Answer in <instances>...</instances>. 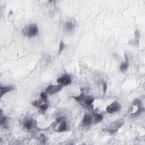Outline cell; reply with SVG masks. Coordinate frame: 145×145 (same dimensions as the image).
I'll use <instances>...</instances> for the list:
<instances>
[{"instance_id": "1", "label": "cell", "mask_w": 145, "mask_h": 145, "mask_svg": "<svg viewBox=\"0 0 145 145\" xmlns=\"http://www.w3.org/2000/svg\"><path fill=\"white\" fill-rule=\"evenodd\" d=\"M22 33L24 35L29 38L36 36L39 33V30L36 24H31L26 26L22 30Z\"/></svg>"}, {"instance_id": "14", "label": "cell", "mask_w": 145, "mask_h": 145, "mask_svg": "<svg viewBox=\"0 0 145 145\" xmlns=\"http://www.w3.org/2000/svg\"><path fill=\"white\" fill-rule=\"evenodd\" d=\"M103 119V116L101 115V114H99L98 113H94V120L95 123H100L101 121H102Z\"/></svg>"}, {"instance_id": "6", "label": "cell", "mask_w": 145, "mask_h": 145, "mask_svg": "<svg viewBox=\"0 0 145 145\" xmlns=\"http://www.w3.org/2000/svg\"><path fill=\"white\" fill-rule=\"evenodd\" d=\"M93 121V118L90 115H85L83 120L82 124L84 126H87L90 125Z\"/></svg>"}, {"instance_id": "10", "label": "cell", "mask_w": 145, "mask_h": 145, "mask_svg": "<svg viewBox=\"0 0 145 145\" xmlns=\"http://www.w3.org/2000/svg\"><path fill=\"white\" fill-rule=\"evenodd\" d=\"M75 27V24L72 22H68L66 24V28L68 31H72Z\"/></svg>"}, {"instance_id": "17", "label": "cell", "mask_w": 145, "mask_h": 145, "mask_svg": "<svg viewBox=\"0 0 145 145\" xmlns=\"http://www.w3.org/2000/svg\"><path fill=\"white\" fill-rule=\"evenodd\" d=\"M41 110H42L43 111H45L48 108V105L46 103L44 104H41L40 106H39Z\"/></svg>"}, {"instance_id": "5", "label": "cell", "mask_w": 145, "mask_h": 145, "mask_svg": "<svg viewBox=\"0 0 145 145\" xmlns=\"http://www.w3.org/2000/svg\"><path fill=\"white\" fill-rule=\"evenodd\" d=\"M57 82L61 86H66L71 83L72 79L69 75H65L58 78Z\"/></svg>"}, {"instance_id": "2", "label": "cell", "mask_w": 145, "mask_h": 145, "mask_svg": "<svg viewBox=\"0 0 145 145\" xmlns=\"http://www.w3.org/2000/svg\"><path fill=\"white\" fill-rule=\"evenodd\" d=\"M124 124V121L123 120L119 119L116 120L115 121L113 122V123L110 125L107 130L111 133H115L117 132L119 128H121V126H123Z\"/></svg>"}, {"instance_id": "15", "label": "cell", "mask_w": 145, "mask_h": 145, "mask_svg": "<svg viewBox=\"0 0 145 145\" xmlns=\"http://www.w3.org/2000/svg\"><path fill=\"white\" fill-rule=\"evenodd\" d=\"M84 97V95L83 93H81V94H80L79 96H73V97H72V98L75 99L76 101H82Z\"/></svg>"}, {"instance_id": "11", "label": "cell", "mask_w": 145, "mask_h": 145, "mask_svg": "<svg viewBox=\"0 0 145 145\" xmlns=\"http://www.w3.org/2000/svg\"><path fill=\"white\" fill-rule=\"evenodd\" d=\"M7 117H3V116H2V111H1V118H0V124H1V126L3 125V126L5 128H7Z\"/></svg>"}, {"instance_id": "18", "label": "cell", "mask_w": 145, "mask_h": 145, "mask_svg": "<svg viewBox=\"0 0 145 145\" xmlns=\"http://www.w3.org/2000/svg\"><path fill=\"white\" fill-rule=\"evenodd\" d=\"M64 48H65V44H64L63 41H61V42H60V45H59L60 52H61L63 50V49H64Z\"/></svg>"}, {"instance_id": "3", "label": "cell", "mask_w": 145, "mask_h": 145, "mask_svg": "<svg viewBox=\"0 0 145 145\" xmlns=\"http://www.w3.org/2000/svg\"><path fill=\"white\" fill-rule=\"evenodd\" d=\"M121 107V104L119 102L115 101L112 103L110 105H108L106 108V111L109 113H112L120 111Z\"/></svg>"}, {"instance_id": "7", "label": "cell", "mask_w": 145, "mask_h": 145, "mask_svg": "<svg viewBox=\"0 0 145 145\" xmlns=\"http://www.w3.org/2000/svg\"><path fill=\"white\" fill-rule=\"evenodd\" d=\"M14 89V87L13 86H6V87H2L1 86L0 87V91H1V98H2L4 95L6 93L9 92L13 90Z\"/></svg>"}, {"instance_id": "12", "label": "cell", "mask_w": 145, "mask_h": 145, "mask_svg": "<svg viewBox=\"0 0 145 145\" xmlns=\"http://www.w3.org/2000/svg\"><path fill=\"white\" fill-rule=\"evenodd\" d=\"M66 130H67V124H66V122L64 120L60 123V125L59 127L58 131L59 132H63L66 131Z\"/></svg>"}, {"instance_id": "9", "label": "cell", "mask_w": 145, "mask_h": 145, "mask_svg": "<svg viewBox=\"0 0 145 145\" xmlns=\"http://www.w3.org/2000/svg\"><path fill=\"white\" fill-rule=\"evenodd\" d=\"M83 100H84V103L86 106L90 107L92 105V104L94 101V98L92 96H87L86 98H84Z\"/></svg>"}, {"instance_id": "8", "label": "cell", "mask_w": 145, "mask_h": 145, "mask_svg": "<svg viewBox=\"0 0 145 145\" xmlns=\"http://www.w3.org/2000/svg\"><path fill=\"white\" fill-rule=\"evenodd\" d=\"M125 57L126 59L125 61L124 62V63H122L121 66H120V69H121V71L123 72L126 71V70L128 69V68L129 67V61L128 57L126 56V55H125Z\"/></svg>"}, {"instance_id": "19", "label": "cell", "mask_w": 145, "mask_h": 145, "mask_svg": "<svg viewBox=\"0 0 145 145\" xmlns=\"http://www.w3.org/2000/svg\"><path fill=\"white\" fill-rule=\"evenodd\" d=\"M107 89V85L106 84V83H103V90H104V93L106 92Z\"/></svg>"}, {"instance_id": "16", "label": "cell", "mask_w": 145, "mask_h": 145, "mask_svg": "<svg viewBox=\"0 0 145 145\" xmlns=\"http://www.w3.org/2000/svg\"><path fill=\"white\" fill-rule=\"evenodd\" d=\"M40 97L41 100H42L43 101H44L45 103H47V95L45 92H43L41 93L40 94Z\"/></svg>"}, {"instance_id": "13", "label": "cell", "mask_w": 145, "mask_h": 145, "mask_svg": "<svg viewBox=\"0 0 145 145\" xmlns=\"http://www.w3.org/2000/svg\"><path fill=\"white\" fill-rule=\"evenodd\" d=\"M24 128L27 130H30L32 129L33 126V121L32 120H27L24 123Z\"/></svg>"}, {"instance_id": "4", "label": "cell", "mask_w": 145, "mask_h": 145, "mask_svg": "<svg viewBox=\"0 0 145 145\" xmlns=\"http://www.w3.org/2000/svg\"><path fill=\"white\" fill-rule=\"evenodd\" d=\"M63 88V86L61 84H58V85H53V84H51L47 87L46 88V92L48 93L49 94H55L56 93L59 92L60 90Z\"/></svg>"}]
</instances>
